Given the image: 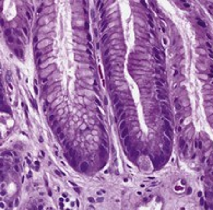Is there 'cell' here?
<instances>
[{
    "label": "cell",
    "mask_w": 213,
    "mask_h": 210,
    "mask_svg": "<svg viewBox=\"0 0 213 210\" xmlns=\"http://www.w3.org/2000/svg\"><path fill=\"white\" fill-rule=\"evenodd\" d=\"M69 183H70L71 185H72V186H74V187H75V184H74V183L72 182V181H69Z\"/></svg>",
    "instance_id": "obj_43"
},
{
    "label": "cell",
    "mask_w": 213,
    "mask_h": 210,
    "mask_svg": "<svg viewBox=\"0 0 213 210\" xmlns=\"http://www.w3.org/2000/svg\"><path fill=\"white\" fill-rule=\"evenodd\" d=\"M176 108H177V110H180V108H181V106L179 105L178 103H176Z\"/></svg>",
    "instance_id": "obj_38"
},
{
    "label": "cell",
    "mask_w": 213,
    "mask_h": 210,
    "mask_svg": "<svg viewBox=\"0 0 213 210\" xmlns=\"http://www.w3.org/2000/svg\"><path fill=\"white\" fill-rule=\"evenodd\" d=\"M57 125H58V120H55L54 123H53V127H56Z\"/></svg>",
    "instance_id": "obj_34"
},
{
    "label": "cell",
    "mask_w": 213,
    "mask_h": 210,
    "mask_svg": "<svg viewBox=\"0 0 213 210\" xmlns=\"http://www.w3.org/2000/svg\"><path fill=\"white\" fill-rule=\"evenodd\" d=\"M61 132H63V128H61V127H58V128H57V129H56V134H57V135H60Z\"/></svg>",
    "instance_id": "obj_23"
},
{
    "label": "cell",
    "mask_w": 213,
    "mask_h": 210,
    "mask_svg": "<svg viewBox=\"0 0 213 210\" xmlns=\"http://www.w3.org/2000/svg\"><path fill=\"white\" fill-rule=\"evenodd\" d=\"M164 132H165V135L167 136V138L170 139V140H172L173 136H172V134H170V131H168V130H164Z\"/></svg>",
    "instance_id": "obj_14"
},
{
    "label": "cell",
    "mask_w": 213,
    "mask_h": 210,
    "mask_svg": "<svg viewBox=\"0 0 213 210\" xmlns=\"http://www.w3.org/2000/svg\"><path fill=\"white\" fill-rule=\"evenodd\" d=\"M3 156H8L9 158H11V156H12V153H11V152H4Z\"/></svg>",
    "instance_id": "obj_29"
},
{
    "label": "cell",
    "mask_w": 213,
    "mask_h": 210,
    "mask_svg": "<svg viewBox=\"0 0 213 210\" xmlns=\"http://www.w3.org/2000/svg\"><path fill=\"white\" fill-rule=\"evenodd\" d=\"M184 154H185V156H186V154H187V152H188V145H186L185 146V148H184Z\"/></svg>",
    "instance_id": "obj_27"
},
{
    "label": "cell",
    "mask_w": 213,
    "mask_h": 210,
    "mask_svg": "<svg viewBox=\"0 0 213 210\" xmlns=\"http://www.w3.org/2000/svg\"><path fill=\"white\" fill-rule=\"evenodd\" d=\"M31 103H32L33 106H34V108H36V107H37L36 102H35V100H34V99H31Z\"/></svg>",
    "instance_id": "obj_26"
},
{
    "label": "cell",
    "mask_w": 213,
    "mask_h": 210,
    "mask_svg": "<svg viewBox=\"0 0 213 210\" xmlns=\"http://www.w3.org/2000/svg\"><path fill=\"white\" fill-rule=\"evenodd\" d=\"M46 81H47V78H43V80H42V82H44V83H45Z\"/></svg>",
    "instance_id": "obj_46"
},
{
    "label": "cell",
    "mask_w": 213,
    "mask_h": 210,
    "mask_svg": "<svg viewBox=\"0 0 213 210\" xmlns=\"http://www.w3.org/2000/svg\"><path fill=\"white\" fill-rule=\"evenodd\" d=\"M161 106H162V108H168V103H164V102H162L161 103Z\"/></svg>",
    "instance_id": "obj_21"
},
{
    "label": "cell",
    "mask_w": 213,
    "mask_h": 210,
    "mask_svg": "<svg viewBox=\"0 0 213 210\" xmlns=\"http://www.w3.org/2000/svg\"><path fill=\"white\" fill-rule=\"evenodd\" d=\"M163 140L165 141V143H166V145H167V146H170V139H168V138H166V137H163Z\"/></svg>",
    "instance_id": "obj_25"
},
{
    "label": "cell",
    "mask_w": 213,
    "mask_h": 210,
    "mask_svg": "<svg viewBox=\"0 0 213 210\" xmlns=\"http://www.w3.org/2000/svg\"><path fill=\"white\" fill-rule=\"evenodd\" d=\"M80 167H81V171H86V170L89 169V163L85 162V161H83V162H81V164H80Z\"/></svg>",
    "instance_id": "obj_2"
},
{
    "label": "cell",
    "mask_w": 213,
    "mask_h": 210,
    "mask_svg": "<svg viewBox=\"0 0 213 210\" xmlns=\"http://www.w3.org/2000/svg\"><path fill=\"white\" fill-rule=\"evenodd\" d=\"M201 195H202V193H201V192H199V193H198V196H199V197H201Z\"/></svg>",
    "instance_id": "obj_57"
},
{
    "label": "cell",
    "mask_w": 213,
    "mask_h": 210,
    "mask_svg": "<svg viewBox=\"0 0 213 210\" xmlns=\"http://www.w3.org/2000/svg\"><path fill=\"white\" fill-rule=\"evenodd\" d=\"M74 189H75V192H77V193H80V189L79 188H77V187H75Z\"/></svg>",
    "instance_id": "obj_53"
},
{
    "label": "cell",
    "mask_w": 213,
    "mask_h": 210,
    "mask_svg": "<svg viewBox=\"0 0 213 210\" xmlns=\"http://www.w3.org/2000/svg\"><path fill=\"white\" fill-rule=\"evenodd\" d=\"M97 202H103V198H99V199H97Z\"/></svg>",
    "instance_id": "obj_51"
},
{
    "label": "cell",
    "mask_w": 213,
    "mask_h": 210,
    "mask_svg": "<svg viewBox=\"0 0 213 210\" xmlns=\"http://www.w3.org/2000/svg\"><path fill=\"white\" fill-rule=\"evenodd\" d=\"M42 11H43V7H39V8H38V10H37V12H38V13H41L42 12Z\"/></svg>",
    "instance_id": "obj_36"
},
{
    "label": "cell",
    "mask_w": 213,
    "mask_h": 210,
    "mask_svg": "<svg viewBox=\"0 0 213 210\" xmlns=\"http://www.w3.org/2000/svg\"><path fill=\"white\" fill-rule=\"evenodd\" d=\"M55 118H56V115H50V116L48 117V121H49L50 124H52V123H54V121L56 120V119H55Z\"/></svg>",
    "instance_id": "obj_12"
},
{
    "label": "cell",
    "mask_w": 213,
    "mask_h": 210,
    "mask_svg": "<svg viewBox=\"0 0 213 210\" xmlns=\"http://www.w3.org/2000/svg\"><path fill=\"white\" fill-rule=\"evenodd\" d=\"M88 47H89V48H92V45H91L90 43H88Z\"/></svg>",
    "instance_id": "obj_55"
},
{
    "label": "cell",
    "mask_w": 213,
    "mask_h": 210,
    "mask_svg": "<svg viewBox=\"0 0 213 210\" xmlns=\"http://www.w3.org/2000/svg\"><path fill=\"white\" fill-rule=\"evenodd\" d=\"M126 125H127V121H126V120L123 121V123L120 124V126H119V131L121 132L124 129H125V128H127V127H126Z\"/></svg>",
    "instance_id": "obj_7"
},
{
    "label": "cell",
    "mask_w": 213,
    "mask_h": 210,
    "mask_svg": "<svg viewBox=\"0 0 213 210\" xmlns=\"http://www.w3.org/2000/svg\"><path fill=\"white\" fill-rule=\"evenodd\" d=\"M207 46H208V47H209V48H210V47H211V46H212V45H211V44H210V43H209V42H207Z\"/></svg>",
    "instance_id": "obj_47"
},
{
    "label": "cell",
    "mask_w": 213,
    "mask_h": 210,
    "mask_svg": "<svg viewBox=\"0 0 213 210\" xmlns=\"http://www.w3.org/2000/svg\"><path fill=\"white\" fill-rule=\"evenodd\" d=\"M103 143H104V146H105V147H108L107 142H106V141H105V140H103Z\"/></svg>",
    "instance_id": "obj_42"
},
{
    "label": "cell",
    "mask_w": 213,
    "mask_h": 210,
    "mask_svg": "<svg viewBox=\"0 0 213 210\" xmlns=\"http://www.w3.org/2000/svg\"><path fill=\"white\" fill-rule=\"evenodd\" d=\"M152 53H153V56H154L155 58H156V60H159V61H161V60H162L161 56H160V52H159V49H157V48L153 47V48H152Z\"/></svg>",
    "instance_id": "obj_1"
},
{
    "label": "cell",
    "mask_w": 213,
    "mask_h": 210,
    "mask_svg": "<svg viewBox=\"0 0 213 210\" xmlns=\"http://www.w3.org/2000/svg\"><path fill=\"white\" fill-rule=\"evenodd\" d=\"M88 39H89V42H90L91 39H92V38H91V35H88Z\"/></svg>",
    "instance_id": "obj_54"
},
{
    "label": "cell",
    "mask_w": 213,
    "mask_h": 210,
    "mask_svg": "<svg viewBox=\"0 0 213 210\" xmlns=\"http://www.w3.org/2000/svg\"><path fill=\"white\" fill-rule=\"evenodd\" d=\"M155 85H156L157 87H160V88H163L164 87V83L161 82V81H155Z\"/></svg>",
    "instance_id": "obj_18"
},
{
    "label": "cell",
    "mask_w": 213,
    "mask_h": 210,
    "mask_svg": "<svg viewBox=\"0 0 213 210\" xmlns=\"http://www.w3.org/2000/svg\"><path fill=\"white\" fill-rule=\"evenodd\" d=\"M6 210H7V209H6ZM8 210H10V209H8Z\"/></svg>",
    "instance_id": "obj_60"
},
{
    "label": "cell",
    "mask_w": 213,
    "mask_h": 210,
    "mask_svg": "<svg viewBox=\"0 0 213 210\" xmlns=\"http://www.w3.org/2000/svg\"><path fill=\"white\" fill-rule=\"evenodd\" d=\"M177 131H178V132H180V131H181V127H180V126H179V127L177 128Z\"/></svg>",
    "instance_id": "obj_44"
},
{
    "label": "cell",
    "mask_w": 213,
    "mask_h": 210,
    "mask_svg": "<svg viewBox=\"0 0 213 210\" xmlns=\"http://www.w3.org/2000/svg\"><path fill=\"white\" fill-rule=\"evenodd\" d=\"M65 137H66V134H65V132H61L60 135H58V140H59V141L65 140Z\"/></svg>",
    "instance_id": "obj_13"
},
{
    "label": "cell",
    "mask_w": 213,
    "mask_h": 210,
    "mask_svg": "<svg viewBox=\"0 0 213 210\" xmlns=\"http://www.w3.org/2000/svg\"><path fill=\"white\" fill-rule=\"evenodd\" d=\"M209 56H210V58H212V59H213V54H212V53H211V52H210Z\"/></svg>",
    "instance_id": "obj_50"
},
{
    "label": "cell",
    "mask_w": 213,
    "mask_h": 210,
    "mask_svg": "<svg viewBox=\"0 0 213 210\" xmlns=\"http://www.w3.org/2000/svg\"><path fill=\"white\" fill-rule=\"evenodd\" d=\"M84 128H86V125H82L81 126V129H84Z\"/></svg>",
    "instance_id": "obj_52"
},
{
    "label": "cell",
    "mask_w": 213,
    "mask_h": 210,
    "mask_svg": "<svg viewBox=\"0 0 213 210\" xmlns=\"http://www.w3.org/2000/svg\"><path fill=\"white\" fill-rule=\"evenodd\" d=\"M157 98L159 100H167V94H163V93H157Z\"/></svg>",
    "instance_id": "obj_5"
},
{
    "label": "cell",
    "mask_w": 213,
    "mask_h": 210,
    "mask_svg": "<svg viewBox=\"0 0 213 210\" xmlns=\"http://www.w3.org/2000/svg\"><path fill=\"white\" fill-rule=\"evenodd\" d=\"M97 113H99V118H101V119H103V115H102V113L99 112V110H97Z\"/></svg>",
    "instance_id": "obj_33"
},
{
    "label": "cell",
    "mask_w": 213,
    "mask_h": 210,
    "mask_svg": "<svg viewBox=\"0 0 213 210\" xmlns=\"http://www.w3.org/2000/svg\"><path fill=\"white\" fill-rule=\"evenodd\" d=\"M181 2H183V4H184V7H185V8H190V4L187 3L185 0H184V1H181Z\"/></svg>",
    "instance_id": "obj_24"
},
{
    "label": "cell",
    "mask_w": 213,
    "mask_h": 210,
    "mask_svg": "<svg viewBox=\"0 0 213 210\" xmlns=\"http://www.w3.org/2000/svg\"><path fill=\"white\" fill-rule=\"evenodd\" d=\"M123 106H124V103L123 102H118L117 103L116 105H115V110H120V108H123Z\"/></svg>",
    "instance_id": "obj_10"
},
{
    "label": "cell",
    "mask_w": 213,
    "mask_h": 210,
    "mask_svg": "<svg viewBox=\"0 0 213 210\" xmlns=\"http://www.w3.org/2000/svg\"><path fill=\"white\" fill-rule=\"evenodd\" d=\"M185 146H186V141H185V139H183V138H180L179 139V148H180L181 150L185 148Z\"/></svg>",
    "instance_id": "obj_4"
},
{
    "label": "cell",
    "mask_w": 213,
    "mask_h": 210,
    "mask_svg": "<svg viewBox=\"0 0 213 210\" xmlns=\"http://www.w3.org/2000/svg\"><path fill=\"white\" fill-rule=\"evenodd\" d=\"M197 23H198L199 25L201 26V28H207V24H205L201 19H197Z\"/></svg>",
    "instance_id": "obj_6"
},
{
    "label": "cell",
    "mask_w": 213,
    "mask_h": 210,
    "mask_svg": "<svg viewBox=\"0 0 213 210\" xmlns=\"http://www.w3.org/2000/svg\"><path fill=\"white\" fill-rule=\"evenodd\" d=\"M128 145H131V137L130 136H127L125 138V146H128Z\"/></svg>",
    "instance_id": "obj_9"
},
{
    "label": "cell",
    "mask_w": 213,
    "mask_h": 210,
    "mask_svg": "<svg viewBox=\"0 0 213 210\" xmlns=\"http://www.w3.org/2000/svg\"><path fill=\"white\" fill-rule=\"evenodd\" d=\"M38 140H39V142H44V139L43 138H42V137H39V138H38Z\"/></svg>",
    "instance_id": "obj_39"
},
{
    "label": "cell",
    "mask_w": 213,
    "mask_h": 210,
    "mask_svg": "<svg viewBox=\"0 0 213 210\" xmlns=\"http://www.w3.org/2000/svg\"><path fill=\"white\" fill-rule=\"evenodd\" d=\"M86 53H88L89 55H92V53H91V50L89 49V48H88V49H86Z\"/></svg>",
    "instance_id": "obj_41"
},
{
    "label": "cell",
    "mask_w": 213,
    "mask_h": 210,
    "mask_svg": "<svg viewBox=\"0 0 213 210\" xmlns=\"http://www.w3.org/2000/svg\"><path fill=\"white\" fill-rule=\"evenodd\" d=\"M4 34L7 35V37H8V36H11V31H10V28H7V30L4 31Z\"/></svg>",
    "instance_id": "obj_19"
},
{
    "label": "cell",
    "mask_w": 213,
    "mask_h": 210,
    "mask_svg": "<svg viewBox=\"0 0 213 210\" xmlns=\"http://www.w3.org/2000/svg\"><path fill=\"white\" fill-rule=\"evenodd\" d=\"M14 161H15V163H19V159H14Z\"/></svg>",
    "instance_id": "obj_56"
},
{
    "label": "cell",
    "mask_w": 213,
    "mask_h": 210,
    "mask_svg": "<svg viewBox=\"0 0 213 210\" xmlns=\"http://www.w3.org/2000/svg\"><path fill=\"white\" fill-rule=\"evenodd\" d=\"M104 101H105V105H107V103H108V101H107V98H105V99H104Z\"/></svg>",
    "instance_id": "obj_48"
},
{
    "label": "cell",
    "mask_w": 213,
    "mask_h": 210,
    "mask_svg": "<svg viewBox=\"0 0 213 210\" xmlns=\"http://www.w3.org/2000/svg\"><path fill=\"white\" fill-rule=\"evenodd\" d=\"M14 205H15V206H18V205H19V199H15V202H14Z\"/></svg>",
    "instance_id": "obj_40"
},
{
    "label": "cell",
    "mask_w": 213,
    "mask_h": 210,
    "mask_svg": "<svg viewBox=\"0 0 213 210\" xmlns=\"http://www.w3.org/2000/svg\"><path fill=\"white\" fill-rule=\"evenodd\" d=\"M8 87H9V89H10V90H11V91H12V90H13V85H11V83H10V82H8Z\"/></svg>",
    "instance_id": "obj_31"
},
{
    "label": "cell",
    "mask_w": 213,
    "mask_h": 210,
    "mask_svg": "<svg viewBox=\"0 0 213 210\" xmlns=\"http://www.w3.org/2000/svg\"><path fill=\"white\" fill-rule=\"evenodd\" d=\"M94 101H95V103L97 104V106H99V107H102V106H103V104L101 103V101H99L97 98H94Z\"/></svg>",
    "instance_id": "obj_16"
},
{
    "label": "cell",
    "mask_w": 213,
    "mask_h": 210,
    "mask_svg": "<svg viewBox=\"0 0 213 210\" xmlns=\"http://www.w3.org/2000/svg\"><path fill=\"white\" fill-rule=\"evenodd\" d=\"M107 37H108V34H104L103 36H102V38H101V42H102V43H104V42L106 41V38H107Z\"/></svg>",
    "instance_id": "obj_20"
},
{
    "label": "cell",
    "mask_w": 213,
    "mask_h": 210,
    "mask_svg": "<svg viewBox=\"0 0 213 210\" xmlns=\"http://www.w3.org/2000/svg\"><path fill=\"white\" fill-rule=\"evenodd\" d=\"M15 54H17L18 56L22 57V54H23V50H22V49H15Z\"/></svg>",
    "instance_id": "obj_17"
},
{
    "label": "cell",
    "mask_w": 213,
    "mask_h": 210,
    "mask_svg": "<svg viewBox=\"0 0 213 210\" xmlns=\"http://www.w3.org/2000/svg\"><path fill=\"white\" fill-rule=\"evenodd\" d=\"M128 135H129V128H128V127L125 128V129H124L123 131L120 132V137H121V138H126Z\"/></svg>",
    "instance_id": "obj_3"
},
{
    "label": "cell",
    "mask_w": 213,
    "mask_h": 210,
    "mask_svg": "<svg viewBox=\"0 0 213 210\" xmlns=\"http://www.w3.org/2000/svg\"><path fill=\"white\" fill-rule=\"evenodd\" d=\"M15 41H17V39H15L14 37L12 36V35H11V36H8V37H7V42H8V43H10V44H13Z\"/></svg>",
    "instance_id": "obj_8"
},
{
    "label": "cell",
    "mask_w": 213,
    "mask_h": 210,
    "mask_svg": "<svg viewBox=\"0 0 213 210\" xmlns=\"http://www.w3.org/2000/svg\"><path fill=\"white\" fill-rule=\"evenodd\" d=\"M177 74H178V71H177V70H175V72H174V77H176Z\"/></svg>",
    "instance_id": "obj_45"
},
{
    "label": "cell",
    "mask_w": 213,
    "mask_h": 210,
    "mask_svg": "<svg viewBox=\"0 0 213 210\" xmlns=\"http://www.w3.org/2000/svg\"><path fill=\"white\" fill-rule=\"evenodd\" d=\"M163 43H164V45H167V44H168V41H167V38H166V37H163Z\"/></svg>",
    "instance_id": "obj_30"
},
{
    "label": "cell",
    "mask_w": 213,
    "mask_h": 210,
    "mask_svg": "<svg viewBox=\"0 0 213 210\" xmlns=\"http://www.w3.org/2000/svg\"><path fill=\"white\" fill-rule=\"evenodd\" d=\"M41 154H42L43 156H45V153H44V151H41Z\"/></svg>",
    "instance_id": "obj_58"
},
{
    "label": "cell",
    "mask_w": 213,
    "mask_h": 210,
    "mask_svg": "<svg viewBox=\"0 0 213 210\" xmlns=\"http://www.w3.org/2000/svg\"><path fill=\"white\" fill-rule=\"evenodd\" d=\"M211 174H212V175H213V172H212V173H211Z\"/></svg>",
    "instance_id": "obj_59"
},
{
    "label": "cell",
    "mask_w": 213,
    "mask_h": 210,
    "mask_svg": "<svg viewBox=\"0 0 213 210\" xmlns=\"http://www.w3.org/2000/svg\"><path fill=\"white\" fill-rule=\"evenodd\" d=\"M34 89H35V93H36V94L38 93V90H37V87H35Z\"/></svg>",
    "instance_id": "obj_49"
},
{
    "label": "cell",
    "mask_w": 213,
    "mask_h": 210,
    "mask_svg": "<svg viewBox=\"0 0 213 210\" xmlns=\"http://www.w3.org/2000/svg\"><path fill=\"white\" fill-rule=\"evenodd\" d=\"M13 169H14V171H15V172H20V165H19V164H14Z\"/></svg>",
    "instance_id": "obj_22"
},
{
    "label": "cell",
    "mask_w": 213,
    "mask_h": 210,
    "mask_svg": "<svg viewBox=\"0 0 213 210\" xmlns=\"http://www.w3.org/2000/svg\"><path fill=\"white\" fill-rule=\"evenodd\" d=\"M191 192H192V189L190 188V187H188V189H187V194H191Z\"/></svg>",
    "instance_id": "obj_37"
},
{
    "label": "cell",
    "mask_w": 213,
    "mask_h": 210,
    "mask_svg": "<svg viewBox=\"0 0 213 210\" xmlns=\"http://www.w3.org/2000/svg\"><path fill=\"white\" fill-rule=\"evenodd\" d=\"M88 200H89V202H92V204H93V202H95V200L93 199L92 197H89V198H88Z\"/></svg>",
    "instance_id": "obj_32"
},
{
    "label": "cell",
    "mask_w": 213,
    "mask_h": 210,
    "mask_svg": "<svg viewBox=\"0 0 213 210\" xmlns=\"http://www.w3.org/2000/svg\"><path fill=\"white\" fill-rule=\"evenodd\" d=\"M25 17H26V19L30 21V20H32V15H31V13H30V11H25Z\"/></svg>",
    "instance_id": "obj_15"
},
{
    "label": "cell",
    "mask_w": 213,
    "mask_h": 210,
    "mask_svg": "<svg viewBox=\"0 0 213 210\" xmlns=\"http://www.w3.org/2000/svg\"><path fill=\"white\" fill-rule=\"evenodd\" d=\"M55 173H56L57 175H60V174H63V173H61L60 171H58V170H55Z\"/></svg>",
    "instance_id": "obj_35"
},
{
    "label": "cell",
    "mask_w": 213,
    "mask_h": 210,
    "mask_svg": "<svg viewBox=\"0 0 213 210\" xmlns=\"http://www.w3.org/2000/svg\"><path fill=\"white\" fill-rule=\"evenodd\" d=\"M22 31H23V32H24V34H25V36H28V30H26V28H25V26H23V28H22Z\"/></svg>",
    "instance_id": "obj_28"
},
{
    "label": "cell",
    "mask_w": 213,
    "mask_h": 210,
    "mask_svg": "<svg viewBox=\"0 0 213 210\" xmlns=\"http://www.w3.org/2000/svg\"><path fill=\"white\" fill-rule=\"evenodd\" d=\"M127 116H128V114H127V113H124V114L120 116V118H119V120H120V123H123V121H125V119L127 118Z\"/></svg>",
    "instance_id": "obj_11"
},
{
    "label": "cell",
    "mask_w": 213,
    "mask_h": 210,
    "mask_svg": "<svg viewBox=\"0 0 213 210\" xmlns=\"http://www.w3.org/2000/svg\"><path fill=\"white\" fill-rule=\"evenodd\" d=\"M212 85H213V82H212Z\"/></svg>",
    "instance_id": "obj_61"
}]
</instances>
